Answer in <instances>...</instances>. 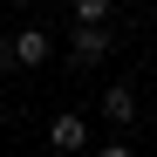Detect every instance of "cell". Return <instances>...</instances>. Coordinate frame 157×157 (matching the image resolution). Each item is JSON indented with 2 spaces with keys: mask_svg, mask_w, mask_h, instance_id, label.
I'll return each mask as SVG.
<instances>
[{
  "mask_svg": "<svg viewBox=\"0 0 157 157\" xmlns=\"http://www.w3.org/2000/svg\"><path fill=\"white\" fill-rule=\"evenodd\" d=\"M102 55H109V28H75L68 34V62L75 68H96Z\"/></svg>",
  "mask_w": 157,
  "mask_h": 157,
  "instance_id": "1",
  "label": "cell"
},
{
  "mask_svg": "<svg viewBox=\"0 0 157 157\" xmlns=\"http://www.w3.org/2000/svg\"><path fill=\"white\" fill-rule=\"evenodd\" d=\"M48 144H55V150H82V144H89V123L68 109V116H55V123H48Z\"/></svg>",
  "mask_w": 157,
  "mask_h": 157,
  "instance_id": "2",
  "label": "cell"
},
{
  "mask_svg": "<svg viewBox=\"0 0 157 157\" xmlns=\"http://www.w3.org/2000/svg\"><path fill=\"white\" fill-rule=\"evenodd\" d=\"M14 62H21V68H41V62H48V34H41V28H21V34H14Z\"/></svg>",
  "mask_w": 157,
  "mask_h": 157,
  "instance_id": "3",
  "label": "cell"
},
{
  "mask_svg": "<svg viewBox=\"0 0 157 157\" xmlns=\"http://www.w3.org/2000/svg\"><path fill=\"white\" fill-rule=\"evenodd\" d=\"M102 116H109V123H130V116H137V96H130V89H102Z\"/></svg>",
  "mask_w": 157,
  "mask_h": 157,
  "instance_id": "4",
  "label": "cell"
},
{
  "mask_svg": "<svg viewBox=\"0 0 157 157\" xmlns=\"http://www.w3.org/2000/svg\"><path fill=\"white\" fill-rule=\"evenodd\" d=\"M116 0H75V28H102Z\"/></svg>",
  "mask_w": 157,
  "mask_h": 157,
  "instance_id": "5",
  "label": "cell"
},
{
  "mask_svg": "<svg viewBox=\"0 0 157 157\" xmlns=\"http://www.w3.org/2000/svg\"><path fill=\"white\" fill-rule=\"evenodd\" d=\"M7 68H21V62H14V41H0V75H7Z\"/></svg>",
  "mask_w": 157,
  "mask_h": 157,
  "instance_id": "6",
  "label": "cell"
},
{
  "mask_svg": "<svg viewBox=\"0 0 157 157\" xmlns=\"http://www.w3.org/2000/svg\"><path fill=\"white\" fill-rule=\"evenodd\" d=\"M96 157H130V144H102V150H96Z\"/></svg>",
  "mask_w": 157,
  "mask_h": 157,
  "instance_id": "7",
  "label": "cell"
}]
</instances>
